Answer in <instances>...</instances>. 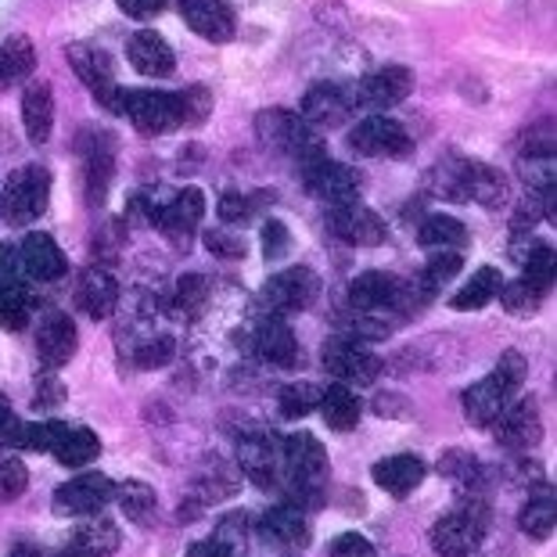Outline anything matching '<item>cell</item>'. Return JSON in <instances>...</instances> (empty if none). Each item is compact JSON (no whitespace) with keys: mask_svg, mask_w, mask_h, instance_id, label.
I'll use <instances>...</instances> for the list:
<instances>
[{"mask_svg":"<svg viewBox=\"0 0 557 557\" xmlns=\"http://www.w3.org/2000/svg\"><path fill=\"white\" fill-rule=\"evenodd\" d=\"M518 263H521V281H529L532 288L547 292L550 284H554V267H557V259H554V248H550V245L532 242V245H529V252H521Z\"/></svg>","mask_w":557,"mask_h":557,"instance_id":"cell-41","label":"cell"},{"mask_svg":"<svg viewBox=\"0 0 557 557\" xmlns=\"http://www.w3.org/2000/svg\"><path fill=\"white\" fill-rule=\"evenodd\" d=\"M76 543H83L87 550H94V554H115L120 550V543H123V536H120V529L112 525L109 518H94L90 515V521L87 525L79 529V540Z\"/></svg>","mask_w":557,"mask_h":557,"instance_id":"cell-46","label":"cell"},{"mask_svg":"<svg viewBox=\"0 0 557 557\" xmlns=\"http://www.w3.org/2000/svg\"><path fill=\"white\" fill-rule=\"evenodd\" d=\"M134 367H145V371H151V367H162L173 360V338L170 335H156V338H145L134 346Z\"/></svg>","mask_w":557,"mask_h":557,"instance_id":"cell-50","label":"cell"},{"mask_svg":"<svg viewBox=\"0 0 557 557\" xmlns=\"http://www.w3.org/2000/svg\"><path fill=\"white\" fill-rule=\"evenodd\" d=\"M76 306L83 317L109 320L115 313V306H120V284H115V277L101 267L83 270L79 284H76Z\"/></svg>","mask_w":557,"mask_h":557,"instance_id":"cell-26","label":"cell"},{"mask_svg":"<svg viewBox=\"0 0 557 557\" xmlns=\"http://www.w3.org/2000/svg\"><path fill=\"white\" fill-rule=\"evenodd\" d=\"M51 201V170L44 165H22L8 176L4 195H0V216L8 227H29L47 212Z\"/></svg>","mask_w":557,"mask_h":557,"instance_id":"cell-7","label":"cell"},{"mask_svg":"<svg viewBox=\"0 0 557 557\" xmlns=\"http://www.w3.org/2000/svg\"><path fill=\"white\" fill-rule=\"evenodd\" d=\"M320 363L342 385H371L382 374V357L357 338H331L320 352Z\"/></svg>","mask_w":557,"mask_h":557,"instance_id":"cell-13","label":"cell"},{"mask_svg":"<svg viewBox=\"0 0 557 557\" xmlns=\"http://www.w3.org/2000/svg\"><path fill=\"white\" fill-rule=\"evenodd\" d=\"M438 475L454 479L460 485V493H482L485 490V471L468 449H446L438 457Z\"/></svg>","mask_w":557,"mask_h":557,"instance_id":"cell-37","label":"cell"},{"mask_svg":"<svg viewBox=\"0 0 557 557\" xmlns=\"http://www.w3.org/2000/svg\"><path fill=\"white\" fill-rule=\"evenodd\" d=\"M256 346H259V357L274 367L299 363V342H295V331L277 317L263 320V327H259V335H256Z\"/></svg>","mask_w":557,"mask_h":557,"instance_id":"cell-34","label":"cell"},{"mask_svg":"<svg viewBox=\"0 0 557 557\" xmlns=\"http://www.w3.org/2000/svg\"><path fill=\"white\" fill-rule=\"evenodd\" d=\"M18 432H22V421L15 407L8 403V396L0 393V446H15L18 443Z\"/></svg>","mask_w":557,"mask_h":557,"instance_id":"cell-56","label":"cell"},{"mask_svg":"<svg viewBox=\"0 0 557 557\" xmlns=\"http://www.w3.org/2000/svg\"><path fill=\"white\" fill-rule=\"evenodd\" d=\"M327 557H377V547L363 532H342V536L331 540Z\"/></svg>","mask_w":557,"mask_h":557,"instance_id":"cell-51","label":"cell"},{"mask_svg":"<svg viewBox=\"0 0 557 557\" xmlns=\"http://www.w3.org/2000/svg\"><path fill=\"white\" fill-rule=\"evenodd\" d=\"M302 184L306 191L317 195L327 206H349L363 195V176L346 162H331V159H313L302 165Z\"/></svg>","mask_w":557,"mask_h":557,"instance_id":"cell-14","label":"cell"},{"mask_svg":"<svg viewBox=\"0 0 557 557\" xmlns=\"http://www.w3.org/2000/svg\"><path fill=\"white\" fill-rule=\"evenodd\" d=\"M518 173L532 195H547L557 191V159H554V140L543 145H529L518 156Z\"/></svg>","mask_w":557,"mask_h":557,"instance_id":"cell-31","label":"cell"},{"mask_svg":"<svg viewBox=\"0 0 557 557\" xmlns=\"http://www.w3.org/2000/svg\"><path fill=\"white\" fill-rule=\"evenodd\" d=\"M403 396H393V393H382L374 399V410L382 413V418H388V413H410V407H396Z\"/></svg>","mask_w":557,"mask_h":557,"instance_id":"cell-59","label":"cell"},{"mask_svg":"<svg viewBox=\"0 0 557 557\" xmlns=\"http://www.w3.org/2000/svg\"><path fill=\"white\" fill-rule=\"evenodd\" d=\"M320 299V277L310 267H288L263 284V302L270 313H302Z\"/></svg>","mask_w":557,"mask_h":557,"instance_id":"cell-15","label":"cell"},{"mask_svg":"<svg viewBox=\"0 0 557 557\" xmlns=\"http://www.w3.org/2000/svg\"><path fill=\"white\" fill-rule=\"evenodd\" d=\"M252 212H256L252 198L242 195V191H227L220 198V220L223 223H242V220L252 216Z\"/></svg>","mask_w":557,"mask_h":557,"instance_id":"cell-55","label":"cell"},{"mask_svg":"<svg viewBox=\"0 0 557 557\" xmlns=\"http://www.w3.org/2000/svg\"><path fill=\"white\" fill-rule=\"evenodd\" d=\"M256 134L263 140L267 148L281 151L295 162H313V159H324V145L320 137L313 134V126L295 115L288 109H263L256 115Z\"/></svg>","mask_w":557,"mask_h":557,"instance_id":"cell-5","label":"cell"},{"mask_svg":"<svg viewBox=\"0 0 557 557\" xmlns=\"http://www.w3.org/2000/svg\"><path fill=\"white\" fill-rule=\"evenodd\" d=\"M112 170H115V140L98 134L94 145H83V198H87L90 209H98L109 198Z\"/></svg>","mask_w":557,"mask_h":557,"instance_id":"cell-23","label":"cell"},{"mask_svg":"<svg viewBox=\"0 0 557 557\" xmlns=\"http://www.w3.org/2000/svg\"><path fill=\"white\" fill-rule=\"evenodd\" d=\"M352 112H357V94H352V87H342V83H313L302 94V109H299V115L313 129H335L342 123H349Z\"/></svg>","mask_w":557,"mask_h":557,"instance_id":"cell-16","label":"cell"},{"mask_svg":"<svg viewBox=\"0 0 557 557\" xmlns=\"http://www.w3.org/2000/svg\"><path fill=\"white\" fill-rule=\"evenodd\" d=\"M206 248L212 256H220V259H242L245 256V242L242 238H234L231 231H206Z\"/></svg>","mask_w":557,"mask_h":557,"instance_id":"cell-53","label":"cell"},{"mask_svg":"<svg viewBox=\"0 0 557 557\" xmlns=\"http://www.w3.org/2000/svg\"><path fill=\"white\" fill-rule=\"evenodd\" d=\"M58 557H101V554H94V550H87L83 543H73V547H65Z\"/></svg>","mask_w":557,"mask_h":557,"instance_id":"cell-60","label":"cell"},{"mask_svg":"<svg viewBox=\"0 0 557 557\" xmlns=\"http://www.w3.org/2000/svg\"><path fill=\"white\" fill-rule=\"evenodd\" d=\"M327 231L338 242H346L352 248H374L385 242V220L374 209L349 201V206H331L327 212Z\"/></svg>","mask_w":557,"mask_h":557,"instance_id":"cell-17","label":"cell"},{"mask_svg":"<svg viewBox=\"0 0 557 557\" xmlns=\"http://www.w3.org/2000/svg\"><path fill=\"white\" fill-rule=\"evenodd\" d=\"M338 327L349 331V338H357V342L388 338V335H393V320L382 317V313H360V310L338 313Z\"/></svg>","mask_w":557,"mask_h":557,"instance_id":"cell-44","label":"cell"},{"mask_svg":"<svg viewBox=\"0 0 557 557\" xmlns=\"http://www.w3.org/2000/svg\"><path fill=\"white\" fill-rule=\"evenodd\" d=\"M33 313H37V299H33L29 284H18L8 295H0V327L4 331H26Z\"/></svg>","mask_w":557,"mask_h":557,"instance_id":"cell-42","label":"cell"},{"mask_svg":"<svg viewBox=\"0 0 557 557\" xmlns=\"http://www.w3.org/2000/svg\"><path fill=\"white\" fill-rule=\"evenodd\" d=\"M485 532H490V500H485V493H460L457 511L435 521L432 547L438 557H468L479 550Z\"/></svg>","mask_w":557,"mask_h":557,"instance_id":"cell-3","label":"cell"},{"mask_svg":"<svg viewBox=\"0 0 557 557\" xmlns=\"http://www.w3.org/2000/svg\"><path fill=\"white\" fill-rule=\"evenodd\" d=\"M493 424H496V443L504 449H515V454H525V449L540 446V438H543L536 399H511Z\"/></svg>","mask_w":557,"mask_h":557,"instance_id":"cell-18","label":"cell"},{"mask_svg":"<svg viewBox=\"0 0 557 557\" xmlns=\"http://www.w3.org/2000/svg\"><path fill=\"white\" fill-rule=\"evenodd\" d=\"M281 468L288 475L292 496H299L306 504H320L327 485V449L320 446V438L295 432L281 443Z\"/></svg>","mask_w":557,"mask_h":557,"instance_id":"cell-4","label":"cell"},{"mask_svg":"<svg viewBox=\"0 0 557 557\" xmlns=\"http://www.w3.org/2000/svg\"><path fill=\"white\" fill-rule=\"evenodd\" d=\"M259 536H263L267 543H274V547L299 550V547H306V543L313 540L310 515H306L299 504L270 507V511L259 518Z\"/></svg>","mask_w":557,"mask_h":557,"instance_id":"cell-22","label":"cell"},{"mask_svg":"<svg viewBox=\"0 0 557 557\" xmlns=\"http://www.w3.org/2000/svg\"><path fill=\"white\" fill-rule=\"evenodd\" d=\"M374 482L382 485V490L388 496H396V500H403V496H410L418 485L424 482V475H429V468H424V460L418 454H396V457H385L374 465Z\"/></svg>","mask_w":557,"mask_h":557,"instance_id":"cell-28","label":"cell"},{"mask_svg":"<svg viewBox=\"0 0 557 557\" xmlns=\"http://www.w3.org/2000/svg\"><path fill=\"white\" fill-rule=\"evenodd\" d=\"M554 525H557V500H554V490H550L547 482H543V485H532L529 504L521 507V515H518V529L525 532L529 540H550V536H554Z\"/></svg>","mask_w":557,"mask_h":557,"instance_id":"cell-32","label":"cell"},{"mask_svg":"<svg viewBox=\"0 0 557 557\" xmlns=\"http://www.w3.org/2000/svg\"><path fill=\"white\" fill-rule=\"evenodd\" d=\"M500 284H504L500 270H496V267H482L479 274L454 295V310H482V306H490L496 299Z\"/></svg>","mask_w":557,"mask_h":557,"instance_id":"cell-40","label":"cell"},{"mask_svg":"<svg viewBox=\"0 0 557 557\" xmlns=\"http://www.w3.org/2000/svg\"><path fill=\"white\" fill-rule=\"evenodd\" d=\"M115 500H120L123 515L134 518L137 525H148V521L156 518V507H159V496L145 479H126L120 490H115Z\"/></svg>","mask_w":557,"mask_h":557,"instance_id":"cell-38","label":"cell"},{"mask_svg":"<svg viewBox=\"0 0 557 557\" xmlns=\"http://www.w3.org/2000/svg\"><path fill=\"white\" fill-rule=\"evenodd\" d=\"M429 191L449 201H479L485 209H504L511 201L507 176L496 165L475 159H443L432 165Z\"/></svg>","mask_w":557,"mask_h":557,"instance_id":"cell-1","label":"cell"},{"mask_svg":"<svg viewBox=\"0 0 557 557\" xmlns=\"http://www.w3.org/2000/svg\"><path fill=\"white\" fill-rule=\"evenodd\" d=\"M460 267H465V256H460V252H435L421 270V284H418L421 302H429L432 295L443 292L446 284L460 274Z\"/></svg>","mask_w":557,"mask_h":557,"instance_id":"cell-39","label":"cell"},{"mask_svg":"<svg viewBox=\"0 0 557 557\" xmlns=\"http://www.w3.org/2000/svg\"><path fill=\"white\" fill-rule=\"evenodd\" d=\"M140 209L148 212V220L156 223L162 231V238L170 242L173 248H191L195 238V227L206 216V195L198 187H184L176 195H162L159 201H148V198H137Z\"/></svg>","mask_w":557,"mask_h":557,"instance_id":"cell-6","label":"cell"},{"mask_svg":"<svg viewBox=\"0 0 557 557\" xmlns=\"http://www.w3.org/2000/svg\"><path fill=\"white\" fill-rule=\"evenodd\" d=\"M8 557H44V554H40L37 547H15Z\"/></svg>","mask_w":557,"mask_h":557,"instance_id":"cell-61","label":"cell"},{"mask_svg":"<svg viewBox=\"0 0 557 557\" xmlns=\"http://www.w3.org/2000/svg\"><path fill=\"white\" fill-rule=\"evenodd\" d=\"M65 54H69L73 73L79 76V83L90 90V98L98 101L104 112L123 115V90L126 87H120V79L112 73V58L94 44H69Z\"/></svg>","mask_w":557,"mask_h":557,"instance_id":"cell-9","label":"cell"},{"mask_svg":"<svg viewBox=\"0 0 557 557\" xmlns=\"http://www.w3.org/2000/svg\"><path fill=\"white\" fill-rule=\"evenodd\" d=\"M418 302H421L418 288H410V284H403L399 277L385 274V270H367V274L352 277L349 284V310H360V313L407 317Z\"/></svg>","mask_w":557,"mask_h":557,"instance_id":"cell-8","label":"cell"},{"mask_svg":"<svg viewBox=\"0 0 557 557\" xmlns=\"http://www.w3.org/2000/svg\"><path fill=\"white\" fill-rule=\"evenodd\" d=\"M317 410L324 413L327 429H335V432H352L360 424V399L352 396V388L342 385V382H335L331 388L320 393Z\"/></svg>","mask_w":557,"mask_h":557,"instance_id":"cell-35","label":"cell"},{"mask_svg":"<svg viewBox=\"0 0 557 557\" xmlns=\"http://www.w3.org/2000/svg\"><path fill=\"white\" fill-rule=\"evenodd\" d=\"M123 115L148 137L173 134L176 126H184L181 98L165 90H123Z\"/></svg>","mask_w":557,"mask_h":557,"instance_id":"cell-10","label":"cell"},{"mask_svg":"<svg viewBox=\"0 0 557 557\" xmlns=\"http://www.w3.org/2000/svg\"><path fill=\"white\" fill-rule=\"evenodd\" d=\"M22 270L33 277V281H40V284H51V281H62L65 277V270H69V259L62 252V245H58L51 234H44V231H33L26 242H22Z\"/></svg>","mask_w":557,"mask_h":557,"instance_id":"cell-25","label":"cell"},{"mask_svg":"<svg viewBox=\"0 0 557 557\" xmlns=\"http://www.w3.org/2000/svg\"><path fill=\"white\" fill-rule=\"evenodd\" d=\"M418 242L424 248H435V252H460L468 245V227L449 212H432L418 227Z\"/></svg>","mask_w":557,"mask_h":557,"instance_id":"cell-36","label":"cell"},{"mask_svg":"<svg viewBox=\"0 0 557 557\" xmlns=\"http://www.w3.org/2000/svg\"><path fill=\"white\" fill-rule=\"evenodd\" d=\"M126 58L140 76H151V79L173 76V69H176V54L170 40H162L156 29L134 33V37L126 40Z\"/></svg>","mask_w":557,"mask_h":557,"instance_id":"cell-27","label":"cell"},{"mask_svg":"<svg viewBox=\"0 0 557 557\" xmlns=\"http://www.w3.org/2000/svg\"><path fill=\"white\" fill-rule=\"evenodd\" d=\"M320 407V388L313 382H295V385H284L281 396H277V410L281 418L288 421H299V418H310V413Z\"/></svg>","mask_w":557,"mask_h":557,"instance_id":"cell-43","label":"cell"},{"mask_svg":"<svg viewBox=\"0 0 557 557\" xmlns=\"http://www.w3.org/2000/svg\"><path fill=\"white\" fill-rule=\"evenodd\" d=\"M101 454V438L94 435L87 424H65L62 421V432H58L54 446H51V457L58 460L62 468H87L90 460H98Z\"/></svg>","mask_w":557,"mask_h":557,"instance_id":"cell-30","label":"cell"},{"mask_svg":"<svg viewBox=\"0 0 557 557\" xmlns=\"http://www.w3.org/2000/svg\"><path fill=\"white\" fill-rule=\"evenodd\" d=\"M33 69H37V51H33L29 37L15 33V37L0 44V94L26 83L33 76Z\"/></svg>","mask_w":557,"mask_h":557,"instance_id":"cell-33","label":"cell"},{"mask_svg":"<svg viewBox=\"0 0 557 557\" xmlns=\"http://www.w3.org/2000/svg\"><path fill=\"white\" fill-rule=\"evenodd\" d=\"M65 403V388L58 382L54 374H47L44 382L37 385V407H62Z\"/></svg>","mask_w":557,"mask_h":557,"instance_id":"cell-58","label":"cell"},{"mask_svg":"<svg viewBox=\"0 0 557 557\" xmlns=\"http://www.w3.org/2000/svg\"><path fill=\"white\" fill-rule=\"evenodd\" d=\"M22 126H26V137L33 145H47L54 129V94L40 79H33L22 94Z\"/></svg>","mask_w":557,"mask_h":557,"instance_id":"cell-29","label":"cell"},{"mask_svg":"<svg viewBox=\"0 0 557 557\" xmlns=\"http://www.w3.org/2000/svg\"><path fill=\"white\" fill-rule=\"evenodd\" d=\"M292 252V231L281 220L263 223V256L267 259H284Z\"/></svg>","mask_w":557,"mask_h":557,"instance_id":"cell-52","label":"cell"},{"mask_svg":"<svg viewBox=\"0 0 557 557\" xmlns=\"http://www.w3.org/2000/svg\"><path fill=\"white\" fill-rule=\"evenodd\" d=\"M22 259H18V248L15 245H0V295H8L11 288H18V284H26L18 274Z\"/></svg>","mask_w":557,"mask_h":557,"instance_id":"cell-54","label":"cell"},{"mask_svg":"<svg viewBox=\"0 0 557 557\" xmlns=\"http://www.w3.org/2000/svg\"><path fill=\"white\" fill-rule=\"evenodd\" d=\"M349 148L367 159H407L413 151V140L407 126L393 115H367L349 129Z\"/></svg>","mask_w":557,"mask_h":557,"instance_id":"cell-11","label":"cell"},{"mask_svg":"<svg viewBox=\"0 0 557 557\" xmlns=\"http://www.w3.org/2000/svg\"><path fill=\"white\" fill-rule=\"evenodd\" d=\"M500 302H504V310L511 313V317H532L540 310V302H543V292L540 288H532L529 281H507L500 284Z\"/></svg>","mask_w":557,"mask_h":557,"instance_id":"cell-45","label":"cell"},{"mask_svg":"<svg viewBox=\"0 0 557 557\" xmlns=\"http://www.w3.org/2000/svg\"><path fill=\"white\" fill-rule=\"evenodd\" d=\"M176 98H181L184 126H201V123L209 120V112H212V94H209V87H201V83H195V87L181 90Z\"/></svg>","mask_w":557,"mask_h":557,"instance_id":"cell-49","label":"cell"},{"mask_svg":"<svg viewBox=\"0 0 557 557\" xmlns=\"http://www.w3.org/2000/svg\"><path fill=\"white\" fill-rule=\"evenodd\" d=\"M413 90V73L403 65H385L377 73L363 76L352 94H357V109H393V104L407 101Z\"/></svg>","mask_w":557,"mask_h":557,"instance_id":"cell-21","label":"cell"},{"mask_svg":"<svg viewBox=\"0 0 557 557\" xmlns=\"http://www.w3.org/2000/svg\"><path fill=\"white\" fill-rule=\"evenodd\" d=\"M115 485L104 471H83V475L69 479L58 485L54 493V515L62 518H90V515H101L104 507L115 500Z\"/></svg>","mask_w":557,"mask_h":557,"instance_id":"cell-12","label":"cell"},{"mask_svg":"<svg viewBox=\"0 0 557 557\" xmlns=\"http://www.w3.org/2000/svg\"><path fill=\"white\" fill-rule=\"evenodd\" d=\"M29 485V468L26 460H18L15 454H0V504H11L26 493Z\"/></svg>","mask_w":557,"mask_h":557,"instance_id":"cell-48","label":"cell"},{"mask_svg":"<svg viewBox=\"0 0 557 557\" xmlns=\"http://www.w3.org/2000/svg\"><path fill=\"white\" fill-rule=\"evenodd\" d=\"M238 465L259 490H274L281 479V443L263 429H252L238 438Z\"/></svg>","mask_w":557,"mask_h":557,"instance_id":"cell-19","label":"cell"},{"mask_svg":"<svg viewBox=\"0 0 557 557\" xmlns=\"http://www.w3.org/2000/svg\"><path fill=\"white\" fill-rule=\"evenodd\" d=\"M525 374H529L525 357L515 352V349L504 352L500 363H496L493 371L482 377V382H475L465 393V418H468V424H475V429H490V424L500 418V410L515 399L521 382H525Z\"/></svg>","mask_w":557,"mask_h":557,"instance_id":"cell-2","label":"cell"},{"mask_svg":"<svg viewBox=\"0 0 557 557\" xmlns=\"http://www.w3.org/2000/svg\"><path fill=\"white\" fill-rule=\"evenodd\" d=\"M76 346H79V331L73 324V317L51 310L37 327V357L47 367H65L69 360L76 357Z\"/></svg>","mask_w":557,"mask_h":557,"instance_id":"cell-24","label":"cell"},{"mask_svg":"<svg viewBox=\"0 0 557 557\" xmlns=\"http://www.w3.org/2000/svg\"><path fill=\"white\" fill-rule=\"evenodd\" d=\"M165 4H170V0H120V11H123V15H129V18L148 22V18H156Z\"/></svg>","mask_w":557,"mask_h":557,"instance_id":"cell-57","label":"cell"},{"mask_svg":"<svg viewBox=\"0 0 557 557\" xmlns=\"http://www.w3.org/2000/svg\"><path fill=\"white\" fill-rule=\"evenodd\" d=\"M206 299H209V281L201 274H184L181 281H176V313L184 317H198L201 310H206Z\"/></svg>","mask_w":557,"mask_h":557,"instance_id":"cell-47","label":"cell"},{"mask_svg":"<svg viewBox=\"0 0 557 557\" xmlns=\"http://www.w3.org/2000/svg\"><path fill=\"white\" fill-rule=\"evenodd\" d=\"M176 11L209 44H231L238 33V15L227 0H176Z\"/></svg>","mask_w":557,"mask_h":557,"instance_id":"cell-20","label":"cell"}]
</instances>
